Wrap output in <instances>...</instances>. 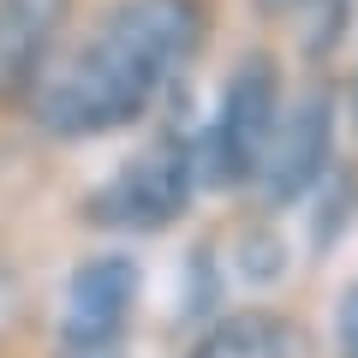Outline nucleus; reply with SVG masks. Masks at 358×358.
I'll return each mask as SVG.
<instances>
[{"label":"nucleus","instance_id":"nucleus-4","mask_svg":"<svg viewBox=\"0 0 358 358\" xmlns=\"http://www.w3.org/2000/svg\"><path fill=\"white\" fill-rule=\"evenodd\" d=\"M329 173H334V96L305 90L275 120V138H268L263 167H257V192H263V203L287 209L310 197L317 185H329Z\"/></svg>","mask_w":358,"mask_h":358},{"label":"nucleus","instance_id":"nucleus-5","mask_svg":"<svg viewBox=\"0 0 358 358\" xmlns=\"http://www.w3.org/2000/svg\"><path fill=\"white\" fill-rule=\"evenodd\" d=\"M131 305H138V263L120 251H102L72 268L60 305V341L72 346H120Z\"/></svg>","mask_w":358,"mask_h":358},{"label":"nucleus","instance_id":"nucleus-3","mask_svg":"<svg viewBox=\"0 0 358 358\" xmlns=\"http://www.w3.org/2000/svg\"><path fill=\"white\" fill-rule=\"evenodd\" d=\"M203 167H197V138L185 131H155L131 162L114 167L102 192L90 197V221L108 233H162L192 209Z\"/></svg>","mask_w":358,"mask_h":358},{"label":"nucleus","instance_id":"nucleus-10","mask_svg":"<svg viewBox=\"0 0 358 358\" xmlns=\"http://www.w3.org/2000/svg\"><path fill=\"white\" fill-rule=\"evenodd\" d=\"M263 13H305V6H317V0H257Z\"/></svg>","mask_w":358,"mask_h":358},{"label":"nucleus","instance_id":"nucleus-1","mask_svg":"<svg viewBox=\"0 0 358 358\" xmlns=\"http://www.w3.org/2000/svg\"><path fill=\"white\" fill-rule=\"evenodd\" d=\"M203 0H114L72 48H54L30 84V120L48 138H102L138 126L203 48Z\"/></svg>","mask_w":358,"mask_h":358},{"label":"nucleus","instance_id":"nucleus-6","mask_svg":"<svg viewBox=\"0 0 358 358\" xmlns=\"http://www.w3.org/2000/svg\"><path fill=\"white\" fill-rule=\"evenodd\" d=\"M72 0H0V102L30 96L42 66L60 48Z\"/></svg>","mask_w":358,"mask_h":358},{"label":"nucleus","instance_id":"nucleus-9","mask_svg":"<svg viewBox=\"0 0 358 358\" xmlns=\"http://www.w3.org/2000/svg\"><path fill=\"white\" fill-rule=\"evenodd\" d=\"M60 358H126L120 346H72V341H60Z\"/></svg>","mask_w":358,"mask_h":358},{"label":"nucleus","instance_id":"nucleus-2","mask_svg":"<svg viewBox=\"0 0 358 358\" xmlns=\"http://www.w3.org/2000/svg\"><path fill=\"white\" fill-rule=\"evenodd\" d=\"M275 120H281V66L268 60V54H245L227 72V84H221L209 126L197 131L203 185H215V192L257 185L263 150L275 138Z\"/></svg>","mask_w":358,"mask_h":358},{"label":"nucleus","instance_id":"nucleus-11","mask_svg":"<svg viewBox=\"0 0 358 358\" xmlns=\"http://www.w3.org/2000/svg\"><path fill=\"white\" fill-rule=\"evenodd\" d=\"M352 126H358V72H352Z\"/></svg>","mask_w":358,"mask_h":358},{"label":"nucleus","instance_id":"nucleus-7","mask_svg":"<svg viewBox=\"0 0 358 358\" xmlns=\"http://www.w3.org/2000/svg\"><path fill=\"white\" fill-rule=\"evenodd\" d=\"M185 358H305V334L293 317H275V310H233L209 322Z\"/></svg>","mask_w":358,"mask_h":358},{"label":"nucleus","instance_id":"nucleus-8","mask_svg":"<svg viewBox=\"0 0 358 358\" xmlns=\"http://www.w3.org/2000/svg\"><path fill=\"white\" fill-rule=\"evenodd\" d=\"M334 346H341V358H358V281L334 305Z\"/></svg>","mask_w":358,"mask_h":358}]
</instances>
